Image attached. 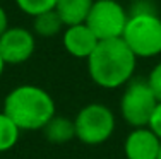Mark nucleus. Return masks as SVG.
I'll return each mask as SVG.
<instances>
[{
  "mask_svg": "<svg viewBox=\"0 0 161 159\" xmlns=\"http://www.w3.org/2000/svg\"><path fill=\"white\" fill-rule=\"evenodd\" d=\"M36 50V36L22 26H9L0 36V56L5 65H21L28 62Z\"/></svg>",
  "mask_w": 161,
  "mask_h": 159,
  "instance_id": "0eeeda50",
  "label": "nucleus"
},
{
  "mask_svg": "<svg viewBox=\"0 0 161 159\" xmlns=\"http://www.w3.org/2000/svg\"><path fill=\"white\" fill-rule=\"evenodd\" d=\"M3 113L22 130H43L57 115L55 101L47 89L34 84H22L10 91L3 99Z\"/></svg>",
  "mask_w": 161,
  "mask_h": 159,
  "instance_id": "f03ea898",
  "label": "nucleus"
},
{
  "mask_svg": "<svg viewBox=\"0 0 161 159\" xmlns=\"http://www.w3.org/2000/svg\"><path fill=\"white\" fill-rule=\"evenodd\" d=\"M74 127L75 139L86 146H99L113 135L117 120L106 104L89 103L75 115Z\"/></svg>",
  "mask_w": 161,
  "mask_h": 159,
  "instance_id": "20e7f679",
  "label": "nucleus"
},
{
  "mask_svg": "<svg viewBox=\"0 0 161 159\" xmlns=\"http://www.w3.org/2000/svg\"><path fill=\"white\" fill-rule=\"evenodd\" d=\"M122 40L137 58L161 55V16L151 5H139L129 14Z\"/></svg>",
  "mask_w": 161,
  "mask_h": 159,
  "instance_id": "7ed1b4c3",
  "label": "nucleus"
},
{
  "mask_svg": "<svg viewBox=\"0 0 161 159\" xmlns=\"http://www.w3.org/2000/svg\"><path fill=\"white\" fill-rule=\"evenodd\" d=\"M65 29L64 21L60 19V16L55 12V9L41 12L38 16L33 17V33L34 36H41V38H53L57 34H62Z\"/></svg>",
  "mask_w": 161,
  "mask_h": 159,
  "instance_id": "f8f14e48",
  "label": "nucleus"
},
{
  "mask_svg": "<svg viewBox=\"0 0 161 159\" xmlns=\"http://www.w3.org/2000/svg\"><path fill=\"white\" fill-rule=\"evenodd\" d=\"M21 128L17 127L3 111H0V152H7L17 144Z\"/></svg>",
  "mask_w": 161,
  "mask_h": 159,
  "instance_id": "ddd939ff",
  "label": "nucleus"
},
{
  "mask_svg": "<svg viewBox=\"0 0 161 159\" xmlns=\"http://www.w3.org/2000/svg\"><path fill=\"white\" fill-rule=\"evenodd\" d=\"M98 43L99 40L86 26V22L67 26L62 33V45L65 51L74 58L87 60L89 55L94 51V48L98 46Z\"/></svg>",
  "mask_w": 161,
  "mask_h": 159,
  "instance_id": "6e6552de",
  "label": "nucleus"
},
{
  "mask_svg": "<svg viewBox=\"0 0 161 159\" xmlns=\"http://www.w3.org/2000/svg\"><path fill=\"white\" fill-rule=\"evenodd\" d=\"M120 98V113L122 118L132 128L147 127L153 111L159 101L156 99L153 89L149 87L146 79H132L124 86Z\"/></svg>",
  "mask_w": 161,
  "mask_h": 159,
  "instance_id": "39448f33",
  "label": "nucleus"
},
{
  "mask_svg": "<svg viewBox=\"0 0 161 159\" xmlns=\"http://www.w3.org/2000/svg\"><path fill=\"white\" fill-rule=\"evenodd\" d=\"M94 0H57L55 12L64 21L65 28L86 22L87 14L93 7Z\"/></svg>",
  "mask_w": 161,
  "mask_h": 159,
  "instance_id": "9d476101",
  "label": "nucleus"
},
{
  "mask_svg": "<svg viewBox=\"0 0 161 159\" xmlns=\"http://www.w3.org/2000/svg\"><path fill=\"white\" fill-rule=\"evenodd\" d=\"M158 159H161V147H159V154H158Z\"/></svg>",
  "mask_w": 161,
  "mask_h": 159,
  "instance_id": "6ab92c4d",
  "label": "nucleus"
},
{
  "mask_svg": "<svg viewBox=\"0 0 161 159\" xmlns=\"http://www.w3.org/2000/svg\"><path fill=\"white\" fill-rule=\"evenodd\" d=\"M146 81H147L149 87L153 89L156 99L161 103V62H158L151 69V72H149V75H147V79H146Z\"/></svg>",
  "mask_w": 161,
  "mask_h": 159,
  "instance_id": "2eb2a0df",
  "label": "nucleus"
},
{
  "mask_svg": "<svg viewBox=\"0 0 161 159\" xmlns=\"http://www.w3.org/2000/svg\"><path fill=\"white\" fill-rule=\"evenodd\" d=\"M14 2L19 7V10H22L24 14H28L31 17L55 9L57 5V0H14Z\"/></svg>",
  "mask_w": 161,
  "mask_h": 159,
  "instance_id": "4468645a",
  "label": "nucleus"
},
{
  "mask_svg": "<svg viewBox=\"0 0 161 159\" xmlns=\"http://www.w3.org/2000/svg\"><path fill=\"white\" fill-rule=\"evenodd\" d=\"M3 70H5V62H3V60H2V56H0V77H2Z\"/></svg>",
  "mask_w": 161,
  "mask_h": 159,
  "instance_id": "a211bd4d",
  "label": "nucleus"
},
{
  "mask_svg": "<svg viewBox=\"0 0 161 159\" xmlns=\"http://www.w3.org/2000/svg\"><path fill=\"white\" fill-rule=\"evenodd\" d=\"M129 12L118 0H94L86 19V26L99 41L122 38Z\"/></svg>",
  "mask_w": 161,
  "mask_h": 159,
  "instance_id": "423d86ee",
  "label": "nucleus"
},
{
  "mask_svg": "<svg viewBox=\"0 0 161 159\" xmlns=\"http://www.w3.org/2000/svg\"><path fill=\"white\" fill-rule=\"evenodd\" d=\"M86 62L94 84L103 89H118L134 79L137 56L122 38H115L99 41Z\"/></svg>",
  "mask_w": 161,
  "mask_h": 159,
  "instance_id": "f257e3e1",
  "label": "nucleus"
},
{
  "mask_svg": "<svg viewBox=\"0 0 161 159\" xmlns=\"http://www.w3.org/2000/svg\"><path fill=\"white\" fill-rule=\"evenodd\" d=\"M161 140L147 127L134 128L125 137L124 152L127 159H158Z\"/></svg>",
  "mask_w": 161,
  "mask_h": 159,
  "instance_id": "1a4fd4ad",
  "label": "nucleus"
},
{
  "mask_svg": "<svg viewBox=\"0 0 161 159\" xmlns=\"http://www.w3.org/2000/svg\"><path fill=\"white\" fill-rule=\"evenodd\" d=\"M9 28V16H7V10L2 7L0 3V36L5 33V29Z\"/></svg>",
  "mask_w": 161,
  "mask_h": 159,
  "instance_id": "f3484780",
  "label": "nucleus"
},
{
  "mask_svg": "<svg viewBox=\"0 0 161 159\" xmlns=\"http://www.w3.org/2000/svg\"><path fill=\"white\" fill-rule=\"evenodd\" d=\"M147 128L161 140V103H158L156 109L153 111V116L147 123Z\"/></svg>",
  "mask_w": 161,
  "mask_h": 159,
  "instance_id": "dca6fc26",
  "label": "nucleus"
},
{
  "mask_svg": "<svg viewBox=\"0 0 161 159\" xmlns=\"http://www.w3.org/2000/svg\"><path fill=\"white\" fill-rule=\"evenodd\" d=\"M43 135L50 144H67L75 139V127L74 120H69L65 116L55 115L50 122L43 127Z\"/></svg>",
  "mask_w": 161,
  "mask_h": 159,
  "instance_id": "9b49d317",
  "label": "nucleus"
}]
</instances>
